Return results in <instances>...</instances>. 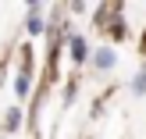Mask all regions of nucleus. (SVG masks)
Returning a JSON list of instances; mask_svg holds the SVG:
<instances>
[{
    "instance_id": "nucleus-5",
    "label": "nucleus",
    "mask_w": 146,
    "mask_h": 139,
    "mask_svg": "<svg viewBox=\"0 0 146 139\" xmlns=\"http://www.w3.org/2000/svg\"><path fill=\"white\" fill-rule=\"evenodd\" d=\"M18 121H21V114H18V111H11V114H7V121H4V125H7V128H18Z\"/></svg>"
},
{
    "instance_id": "nucleus-1",
    "label": "nucleus",
    "mask_w": 146,
    "mask_h": 139,
    "mask_svg": "<svg viewBox=\"0 0 146 139\" xmlns=\"http://www.w3.org/2000/svg\"><path fill=\"white\" fill-rule=\"evenodd\" d=\"M71 61H89V43L82 39V36H71Z\"/></svg>"
},
{
    "instance_id": "nucleus-4",
    "label": "nucleus",
    "mask_w": 146,
    "mask_h": 139,
    "mask_svg": "<svg viewBox=\"0 0 146 139\" xmlns=\"http://www.w3.org/2000/svg\"><path fill=\"white\" fill-rule=\"evenodd\" d=\"M132 93H135V96H143V93H146V71H139V75H135V82H132Z\"/></svg>"
},
{
    "instance_id": "nucleus-2",
    "label": "nucleus",
    "mask_w": 146,
    "mask_h": 139,
    "mask_svg": "<svg viewBox=\"0 0 146 139\" xmlns=\"http://www.w3.org/2000/svg\"><path fill=\"white\" fill-rule=\"evenodd\" d=\"M29 32H43V7L39 4H32V7H29Z\"/></svg>"
},
{
    "instance_id": "nucleus-3",
    "label": "nucleus",
    "mask_w": 146,
    "mask_h": 139,
    "mask_svg": "<svg viewBox=\"0 0 146 139\" xmlns=\"http://www.w3.org/2000/svg\"><path fill=\"white\" fill-rule=\"evenodd\" d=\"M93 64H96V68H114V54H111V50H96Z\"/></svg>"
}]
</instances>
